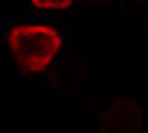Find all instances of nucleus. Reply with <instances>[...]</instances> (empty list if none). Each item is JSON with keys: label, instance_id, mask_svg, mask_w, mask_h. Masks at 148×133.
<instances>
[{"label": "nucleus", "instance_id": "obj_1", "mask_svg": "<svg viewBox=\"0 0 148 133\" xmlns=\"http://www.w3.org/2000/svg\"><path fill=\"white\" fill-rule=\"evenodd\" d=\"M6 44L21 71L39 74L59 56L62 35L56 27H47V24H15L6 35Z\"/></svg>", "mask_w": 148, "mask_h": 133}, {"label": "nucleus", "instance_id": "obj_2", "mask_svg": "<svg viewBox=\"0 0 148 133\" xmlns=\"http://www.w3.org/2000/svg\"><path fill=\"white\" fill-rule=\"evenodd\" d=\"M74 3V0H30V6L42 9V12H62Z\"/></svg>", "mask_w": 148, "mask_h": 133}]
</instances>
